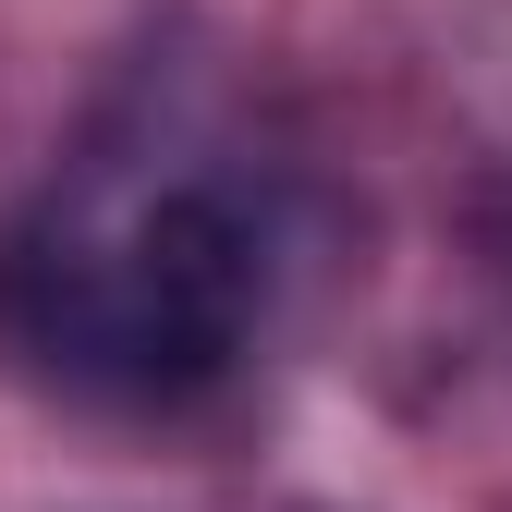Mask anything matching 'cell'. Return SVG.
<instances>
[{
  "mask_svg": "<svg viewBox=\"0 0 512 512\" xmlns=\"http://www.w3.org/2000/svg\"><path fill=\"white\" fill-rule=\"evenodd\" d=\"M269 208L220 159H86L0 232V342L98 403H196L256 354Z\"/></svg>",
  "mask_w": 512,
  "mask_h": 512,
  "instance_id": "obj_1",
  "label": "cell"
}]
</instances>
